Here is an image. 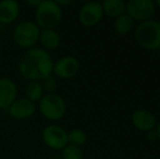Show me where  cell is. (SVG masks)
I'll return each instance as SVG.
<instances>
[{"mask_svg":"<svg viewBox=\"0 0 160 159\" xmlns=\"http://www.w3.org/2000/svg\"><path fill=\"white\" fill-rule=\"evenodd\" d=\"M18 69L20 74L28 82H40L52 74L53 61L51 56L45 49L33 47L20 57Z\"/></svg>","mask_w":160,"mask_h":159,"instance_id":"6da1fadb","label":"cell"},{"mask_svg":"<svg viewBox=\"0 0 160 159\" xmlns=\"http://www.w3.org/2000/svg\"><path fill=\"white\" fill-rule=\"evenodd\" d=\"M62 19V9L53 0H42L35 9V21L42 30L52 28L60 23Z\"/></svg>","mask_w":160,"mask_h":159,"instance_id":"7a4b0ae2","label":"cell"},{"mask_svg":"<svg viewBox=\"0 0 160 159\" xmlns=\"http://www.w3.org/2000/svg\"><path fill=\"white\" fill-rule=\"evenodd\" d=\"M38 110L47 120L57 121L63 118L65 115L67 105L59 94H45L38 102Z\"/></svg>","mask_w":160,"mask_h":159,"instance_id":"3957f363","label":"cell"},{"mask_svg":"<svg viewBox=\"0 0 160 159\" xmlns=\"http://www.w3.org/2000/svg\"><path fill=\"white\" fill-rule=\"evenodd\" d=\"M40 28L35 22L23 21L14 27L12 33L13 42L21 48L31 49L39 40Z\"/></svg>","mask_w":160,"mask_h":159,"instance_id":"277c9868","label":"cell"},{"mask_svg":"<svg viewBox=\"0 0 160 159\" xmlns=\"http://www.w3.org/2000/svg\"><path fill=\"white\" fill-rule=\"evenodd\" d=\"M135 38L142 47L157 49L160 47V23L156 21H145L136 28Z\"/></svg>","mask_w":160,"mask_h":159,"instance_id":"5b68a950","label":"cell"},{"mask_svg":"<svg viewBox=\"0 0 160 159\" xmlns=\"http://www.w3.org/2000/svg\"><path fill=\"white\" fill-rule=\"evenodd\" d=\"M42 140L51 149H63L68 145V133L58 124L47 125L42 132Z\"/></svg>","mask_w":160,"mask_h":159,"instance_id":"8992f818","label":"cell"},{"mask_svg":"<svg viewBox=\"0 0 160 159\" xmlns=\"http://www.w3.org/2000/svg\"><path fill=\"white\" fill-rule=\"evenodd\" d=\"M125 8L128 17L137 21H146L155 12V4L152 0H130Z\"/></svg>","mask_w":160,"mask_h":159,"instance_id":"52a82bcc","label":"cell"},{"mask_svg":"<svg viewBox=\"0 0 160 159\" xmlns=\"http://www.w3.org/2000/svg\"><path fill=\"white\" fill-rule=\"evenodd\" d=\"M80 70V62L76 58L65 56L53 63L52 73L60 79H71Z\"/></svg>","mask_w":160,"mask_h":159,"instance_id":"ba28073f","label":"cell"},{"mask_svg":"<svg viewBox=\"0 0 160 159\" xmlns=\"http://www.w3.org/2000/svg\"><path fill=\"white\" fill-rule=\"evenodd\" d=\"M102 14V6L99 2L91 1L85 3L82 7L80 13H78V19L84 26L91 27V26H94L100 21Z\"/></svg>","mask_w":160,"mask_h":159,"instance_id":"9c48e42d","label":"cell"},{"mask_svg":"<svg viewBox=\"0 0 160 159\" xmlns=\"http://www.w3.org/2000/svg\"><path fill=\"white\" fill-rule=\"evenodd\" d=\"M9 113L12 118L17 120H25L33 117L36 112V104L28 98H17L9 107Z\"/></svg>","mask_w":160,"mask_h":159,"instance_id":"30bf717a","label":"cell"},{"mask_svg":"<svg viewBox=\"0 0 160 159\" xmlns=\"http://www.w3.org/2000/svg\"><path fill=\"white\" fill-rule=\"evenodd\" d=\"M18 88L9 77H0V110H6L17 99Z\"/></svg>","mask_w":160,"mask_h":159,"instance_id":"8fae6325","label":"cell"},{"mask_svg":"<svg viewBox=\"0 0 160 159\" xmlns=\"http://www.w3.org/2000/svg\"><path fill=\"white\" fill-rule=\"evenodd\" d=\"M20 14V6L15 0L0 1V22L9 24L14 22Z\"/></svg>","mask_w":160,"mask_h":159,"instance_id":"7c38bea8","label":"cell"},{"mask_svg":"<svg viewBox=\"0 0 160 159\" xmlns=\"http://www.w3.org/2000/svg\"><path fill=\"white\" fill-rule=\"evenodd\" d=\"M133 124L141 131H152L156 124L154 115L147 110H136L132 116Z\"/></svg>","mask_w":160,"mask_h":159,"instance_id":"4fadbf2b","label":"cell"},{"mask_svg":"<svg viewBox=\"0 0 160 159\" xmlns=\"http://www.w3.org/2000/svg\"><path fill=\"white\" fill-rule=\"evenodd\" d=\"M42 48L45 50H52L56 49L60 45V35L57 31L52 28L48 30H40L39 34V40Z\"/></svg>","mask_w":160,"mask_h":159,"instance_id":"5bb4252c","label":"cell"},{"mask_svg":"<svg viewBox=\"0 0 160 159\" xmlns=\"http://www.w3.org/2000/svg\"><path fill=\"white\" fill-rule=\"evenodd\" d=\"M24 94H25V98L33 102H36L42 99V97L44 96V91L39 82L30 81L24 87Z\"/></svg>","mask_w":160,"mask_h":159,"instance_id":"9a60e30c","label":"cell"},{"mask_svg":"<svg viewBox=\"0 0 160 159\" xmlns=\"http://www.w3.org/2000/svg\"><path fill=\"white\" fill-rule=\"evenodd\" d=\"M125 9V3L122 0H106L102 3V10L109 17H120Z\"/></svg>","mask_w":160,"mask_h":159,"instance_id":"2e32d148","label":"cell"},{"mask_svg":"<svg viewBox=\"0 0 160 159\" xmlns=\"http://www.w3.org/2000/svg\"><path fill=\"white\" fill-rule=\"evenodd\" d=\"M114 27L119 34H127L133 27V19L128 14H121L116 20Z\"/></svg>","mask_w":160,"mask_h":159,"instance_id":"e0dca14e","label":"cell"},{"mask_svg":"<svg viewBox=\"0 0 160 159\" xmlns=\"http://www.w3.org/2000/svg\"><path fill=\"white\" fill-rule=\"evenodd\" d=\"M86 133L81 129H74L68 133V143H70V145H74V146H82L86 142Z\"/></svg>","mask_w":160,"mask_h":159,"instance_id":"ac0fdd59","label":"cell"},{"mask_svg":"<svg viewBox=\"0 0 160 159\" xmlns=\"http://www.w3.org/2000/svg\"><path fill=\"white\" fill-rule=\"evenodd\" d=\"M63 159H83V152L80 147L68 144L62 149Z\"/></svg>","mask_w":160,"mask_h":159,"instance_id":"d6986e66","label":"cell"},{"mask_svg":"<svg viewBox=\"0 0 160 159\" xmlns=\"http://www.w3.org/2000/svg\"><path fill=\"white\" fill-rule=\"evenodd\" d=\"M39 83H40V85H42L44 93L46 92L47 94H52V93H55L56 88H57V80H56V77H53L52 74L45 77V79L40 81Z\"/></svg>","mask_w":160,"mask_h":159,"instance_id":"ffe728a7","label":"cell"},{"mask_svg":"<svg viewBox=\"0 0 160 159\" xmlns=\"http://www.w3.org/2000/svg\"><path fill=\"white\" fill-rule=\"evenodd\" d=\"M42 0H26V4L32 7L34 9H36L40 3H42Z\"/></svg>","mask_w":160,"mask_h":159,"instance_id":"44dd1931","label":"cell"},{"mask_svg":"<svg viewBox=\"0 0 160 159\" xmlns=\"http://www.w3.org/2000/svg\"><path fill=\"white\" fill-rule=\"evenodd\" d=\"M56 2H57V4L58 6H68V4H71L72 2V0H56Z\"/></svg>","mask_w":160,"mask_h":159,"instance_id":"7402d4cb","label":"cell"},{"mask_svg":"<svg viewBox=\"0 0 160 159\" xmlns=\"http://www.w3.org/2000/svg\"><path fill=\"white\" fill-rule=\"evenodd\" d=\"M147 137H148V140H149V141H155L157 137H158V136H157L156 132L149 131V132H148V134H147Z\"/></svg>","mask_w":160,"mask_h":159,"instance_id":"603a6c76","label":"cell"},{"mask_svg":"<svg viewBox=\"0 0 160 159\" xmlns=\"http://www.w3.org/2000/svg\"><path fill=\"white\" fill-rule=\"evenodd\" d=\"M156 133H157V136L160 138V123L158 124V127H157V131H156Z\"/></svg>","mask_w":160,"mask_h":159,"instance_id":"cb8c5ba5","label":"cell"},{"mask_svg":"<svg viewBox=\"0 0 160 159\" xmlns=\"http://www.w3.org/2000/svg\"><path fill=\"white\" fill-rule=\"evenodd\" d=\"M157 4H158V6L160 7V0H158V1H157Z\"/></svg>","mask_w":160,"mask_h":159,"instance_id":"d4e9b609","label":"cell"}]
</instances>
